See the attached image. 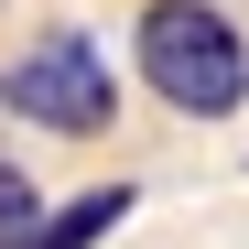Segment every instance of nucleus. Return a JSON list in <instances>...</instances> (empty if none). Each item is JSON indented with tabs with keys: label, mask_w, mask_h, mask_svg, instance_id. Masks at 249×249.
Here are the masks:
<instances>
[{
	"label": "nucleus",
	"mask_w": 249,
	"mask_h": 249,
	"mask_svg": "<svg viewBox=\"0 0 249 249\" xmlns=\"http://www.w3.org/2000/svg\"><path fill=\"white\" fill-rule=\"evenodd\" d=\"M0 108L33 119V130H54V141H87L119 119V76L98 54V33H44V44H22L11 65H0Z\"/></svg>",
	"instance_id": "2"
},
{
	"label": "nucleus",
	"mask_w": 249,
	"mask_h": 249,
	"mask_svg": "<svg viewBox=\"0 0 249 249\" xmlns=\"http://www.w3.org/2000/svg\"><path fill=\"white\" fill-rule=\"evenodd\" d=\"M141 76H152L162 108L228 119L249 98V44H238L228 11H206V0H152V11H141Z\"/></svg>",
	"instance_id": "1"
},
{
	"label": "nucleus",
	"mask_w": 249,
	"mask_h": 249,
	"mask_svg": "<svg viewBox=\"0 0 249 249\" xmlns=\"http://www.w3.org/2000/svg\"><path fill=\"white\" fill-rule=\"evenodd\" d=\"M119 217H130V184H98V195H76L65 217H44V228H33L22 249H87V238H108Z\"/></svg>",
	"instance_id": "3"
},
{
	"label": "nucleus",
	"mask_w": 249,
	"mask_h": 249,
	"mask_svg": "<svg viewBox=\"0 0 249 249\" xmlns=\"http://www.w3.org/2000/svg\"><path fill=\"white\" fill-rule=\"evenodd\" d=\"M33 228H44V195H33V184L11 174V162H0V249H22Z\"/></svg>",
	"instance_id": "4"
}]
</instances>
